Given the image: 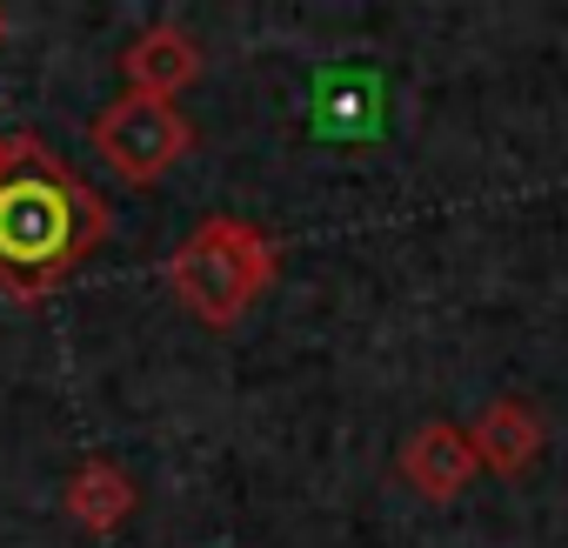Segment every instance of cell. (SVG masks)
I'll use <instances>...</instances> for the list:
<instances>
[{
	"label": "cell",
	"mask_w": 568,
	"mask_h": 548,
	"mask_svg": "<svg viewBox=\"0 0 568 548\" xmlns=\"http://www.w3.org/2000/svg\"><path fill=\"white\" fill-rule=\"evenodd\" d=\"M108 234L114 207L41 134H0V295L48 302Z\"/></svg>",
	"instance_id": "obj_1"
},
{
	"label": "cell",
	"mask_w": 568,
	"mask_h": 548,
	"mask_svg": "<svg viewBox=\"0 0 568 548\" xmlns=\"http://www.w3.org/2000/svg\"><path fill=\"white\" fill-rule=\"evenodd\" d=\"M168 288L201 328H234L281 274V241L241 214H207L174 254H168Z\"/></svg>",
	"instance_id": "obj_2"
},
{
	"label": "cell",
	"mask_w": 568,
	"mask_h": 548,
	"mask_svg": "<svg viewBox=\"0 0 568 548\" xmlns=\"http://www.w3.org/2000/svg\"><path fill=\"white\" fill-rule=\"evenodd\" d=\"M88 148H94L128 187H148V181H161L174 161H187V148H194V121H187L174 101L121 94V101H108V108L88 121Z\"/></svg>",
	"instance_id": "obj_3"
},
{
	"label": "cell",
	"mask_w": 568,
	"mask_h": 548,
	"mask_svg": "<svg viewBox=\"0 0 568 548\" xmlns=\"http://www.w3.org/2000/svg\"><path fill=\"white\" fill-rule=\"evenodd\" d=\"M395 475L408 481V495H422V501H462L468 488H475V475H481V461H475V448H468V428H455V422H422L402 448H395Z\"/></svg>",
	"instance_id": "obj_4"
},
{
	"label": "cell",
	"mask_w": 568,
	"mask_h": 548,
	"mask_svg": "<svg viewBox=\"0 0 568 548\" xmlns=\"http://www.w3.org/2000/svg\"><path fill=\"white\" fill-rule=\"evenodd\" d=\"M468 448L488 475H528L548 448V422L521 402V395H495L475 422H468Z\"/></svg>",
	"instance_id": "obj_5"
},
{
	"label": "cell",
	"mask_w": 568,
	"mask_h": 548,
	"mask_svg": "<svg viewBox=\"0 0 568 548\" xmlns=\"http://www.w3.org/2000/svg\"><path fill=\"white\" fill-rule=\"evenodd\" d=\"M121 74H128V94H148V101H174L181 88L201 81V48L187 28L161 21V28H141L121 54Z\"/></svg>",
	"instance_id": "obj_6"
},
{
	"label": "cell",
	"mask_w": 568,
	"mask_h": 548,
	"mask_svg": "<svg viewBox=\"0 0 568 548\" xmlns=\"http://www.w3.org/2000/svg\"><path fill=\"white\" fill-rule=\"evenodd\" d=\"M134 501H141V488H134V475L121 468V461H81L74 475H68V488H61V515L81 528V535H114L128 515H134Z\"/></svg>",
	"instance_id": "obj_7"
},
{
	"label": "cell",
	"mask_w": 568,
	"mask_h": 548,
	"mask_svg": "<svg viewBox=\"0 0 568 548\" xmlns=\"http://www.w3.org/2000/svg\"><path fill=\"white\" fill-rule=\"evenodd\" d=\"M0 41H8V8H0Z\"/></svg>",
	"instance_id": "obj_8"
}]
</instances>
